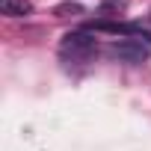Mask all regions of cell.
Wrapping results in <instances>:
<instances>
[{"instance_id":"1","label":"cell","mask_w":151,"mask_h":151,"mask_svg":"<svg viewBox=\"0 0 151 151\" xmlns=\"http://www.w3.org/2000/svg\"><path fill=\"white\" fill-rule=\"evenodd\" d=\"M59 53H62L65 59L83 62V59H89V56L98 53V42H95L86 30H80V33H68V36H62V42H59Z\"/></svg>"},{"instance_id":"2","label":"cell","mask_w":151,"mask_h":151,"mask_svg":"<svg viewBox=\"0 0 151 151\" xmlns=\"http://www.w3.org/2000/svg\"><path fill=\"white\" fill-rule=\"evenodd\" d=\"M107 53L116 59H124V62H142V59H148L151 47L142 45V39H119V42L107 45Z\"/></svg>"},{"instance_id":"3","label":"cell","mask_w":151,"mask_h":151,"mask_svg":"<svg viewBox=\"0 0 151 151\" xmlns=\"http://www.w3.org/2000/svg\"><path fill=\"white\" fill-rule=\"evenodd\" d=\"M0 12L6 18H24L33 12V3L30 0H0Z\"/></svg>"},{"instance_id":"4","label":"cell","mask_w":151,"mask_h":151,"mask_svg":"<svg viewBox=\"0 0 151 151\" xmlns=\"http://www.w3.org/2000/svg\"><path fill=\"white\" fill-rule=\"evenodd\" d=\"M68 12L80 15V12H83V6H80V3H65V6H56V15H68Z\"/></svg>"}]
</instances>
